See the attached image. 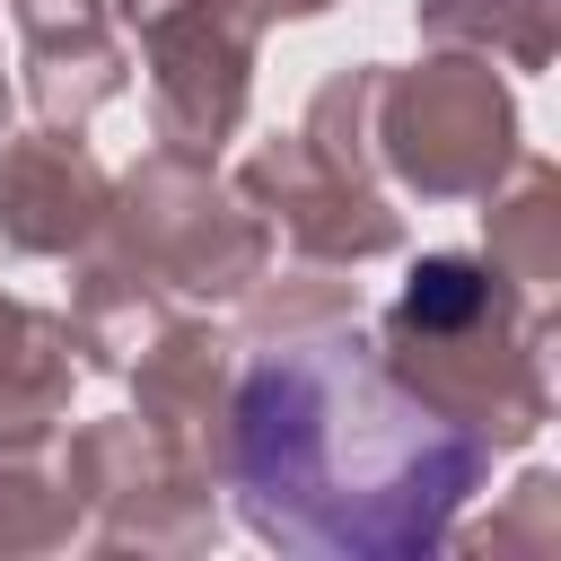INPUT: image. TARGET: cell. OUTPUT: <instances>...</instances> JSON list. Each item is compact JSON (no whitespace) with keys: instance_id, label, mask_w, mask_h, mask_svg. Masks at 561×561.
Wrapping results in <instances>:
<instances>
[{"instance_id":"1","label":"cell","mask_w":561,"mask_h":561,"mask_svg":"<svg viewBox=\"0 0 561 561\" xmlns=\"http://www.w3.org/2000/svg\"><path fill=\"white\" fill-rule=\"evenodd\" d=\"M482 430L421 403L377 342L324 333L237 394V500L272 543L412 561L482 482Z\"/></svg>"}]
</instances>
